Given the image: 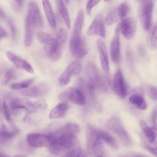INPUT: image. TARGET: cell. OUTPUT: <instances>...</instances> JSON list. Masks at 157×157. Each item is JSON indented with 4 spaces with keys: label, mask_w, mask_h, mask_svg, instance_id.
<instances>
[{
    "label": "cell",
    "mask_w": 157,
    "mask_h": 157,
    "mask_svg": "<svg viewBox=\"0 0 157 157\" xmlns=\"http://www.w3.org/2000/svg\"><path fill=\"white\" fill-rule=\"evenodd\" d=\"M80 127L74 123H68L56 130L55 132L56 139L50 147V152L54 155H59L73 148L78 143L77 134Z\"/></svg>",
    "instance_id": "1"
},
{
    "label": "cell",
    "mask_w": 157,
    "mask_h": 157,
    "mask_svg": "<svg viewBox=\"0 0 157 157\" xmlns=\"http://www.w3.org/2000/svg\"><path fill=\"white\" fill-rule=\"evenodd\" d=\"M36 36L39 42L43 45L47 56L53 62L58 61L62 56L65 44L56 40V37L46 32L39 31Z\"/></svg>",
    "instance_id": "2"
},
{
    "label": "cell",
    "mask_w": 157,
    "mask_h": 157,
    "mask_svg": "<svg viewBox=\"0 0 157 157\" xmlns=\"http://www.w3.org/2000/svg\"><path fill=\"white\" fill-rule=\"evenodd\" d=\"M85 80L94 90L107 91L109 86L106 80L99 74L96 66L91 62L88 63L85 67Z\"/></svg>",
    "instance_id": "3"
},
{
    "label": "cell",
    "mask_w": 157,
    "mask_h": 157,
    "mask_svg": "<svg viewBox=\"0 0 157 157\" xmlns=\"http://www.w3.org/2000/svg\"><path fill=\"white\" fill-rule=\"evenodd\" d=\"M86 141L89 153L94 157L102 156V146L101 139L99 137L96 129L90 125L86 128Z\"/></svg>",
    "instance_id": "4"
},
{
    "label": "cell",
    "mask_w": 157,
    "mask_h": 157,
    "mask_svg": "<svg viewBox=\"0 0 157 157\" xmlns=\"http://www.w3.org/2000/svg\"><path fill=\"white\" fill-rule=\"evenodd\" d=\"M55 139V132L48 134L30 133L26 137L28 145L33 148L49 147L52 145Z\"/></svg>",
    "instance_id": "5"
},
{
    "label": "cell",
    "mask_w": 157,
    "mask_h": 157,
    "mask_svg": "<svg viewBox=\"0 0 157 157\" xmlns=\"http://www.w3.org/2000/svg\"><path fill=\"white\" fill-rule=\"evenodd\" d=\"M63 102H70L77 105H83L86 104V99L83 92L77 88L69 87L62 91L58 96Z\"/></svg>",
    "instance_id": "6"
},
{
    "label": "cell",
    "mask_w": 157,
    "mask_h": 157,
    "mask_svg": "<svg viewBox=\"0 0 157 157\" xmlns=\"http://www.w3.org/2000/svg\"><path fill=\"white\" fill-rule=\"evenodd\" d=\"M107 128L114 133L126 145H131V139L124 128L121 121L116 117H111L107 122Z\"/></svg>",
    "instance_id": "7"
},
{
    "label": "cell",
    "mask_w": 157,
    "mask_h": 157,
    "mask_svg": "<svg viewBox=\"0 0 157 157\" xmlns=\"http://www.w3.org/2000/svg\"><path fill=\"white\" fill-rule=\"evenodd\" d=\"M82 64L78 61H72L66 67L58 78V83L61 86L66 85L73 76L78 75L82 71Z\"/></svg>",
    "instance_id": "8"
},
{
    "label": "cell",
    "mask_w": 157,
    "mask_h": 157,
    "mask_svg": "<svg viewBox=\"0 0 157 157\" xmlns=\"http://www.w3.org/2000/svg\"><path fill=\"white\" fill-rule=\"evenodd\" d=\"M129 11L128 5L126 2L121 3L112 10L106 16L105 23L107 25H112L120 20H122Z\"/></svg>",
    "instance_id": "9"
},
{
    "label": "cell",
    "mask_w": 157,
    "mask_h": 157,
    "mask_svg": "<svg viewBox=\"0 0 157 157\" xmlns=\"http://www.w3.org/2000/svg\"><path fill=\"white\" fill-rule=\"evenodd\" d=\"M153 4L152 2L142 4L139 10V17L140 23L144 29L148 31L152 23Z\"/></svg>",
    "instance_id": "10"
},
{
    "label": "cell",
    "mask_w": 157,
    "mask_h": 157,
    "mask_svg": "<svg viewBox=\"0 0 157 157\" xmlns=\"http://www.w3.org/2000/svg\"><path fill=\"white\" fill-rule=\"evenodd\" d=\"M116 29L121 33L124 38L130 40L134 37L136 31V23L131 18H128L121 20L117 25Z\"/></svg>",
    "instance_id": "11"
},
{
    "label": "cell",
    "mask_w": 157,
    "mask_h": 157,
    "mask_svg": "<svg viewBox=\"0 0 157 157\" xmlns=\"http://www.w3.org/2000/svg\"><path fill=\"white\" fill-rule=\"evenodd\" d=\"M26 18L34 28H40L43 25V18L37 3L30 1L28 5V13Z\"/></svg>",
    "instance_id": "12"
},
{
    "label": "cell",
    "mask_w": 157,
    "mask_h": 157,
    "mask_svg": "<svg viewBox=\"0 0 157 157\" xmlns=\"http://www.w3.org/2000/svg\"><path fill=\"white\" fill-rule=\"evenodd\" d=\"M10 108L13 110H25L29 113L36 112L39 109L36 101L32 102L25 98H14L9 102Z\"/></svg>",
    "instance_id": "13"
},
{
    "label": "cell",
    "mask_w": 157,
    "mask_h": 157,
    "mask_svg": "<svg viewBox=\"0 0 157 157\" xmlns=\"http://www.w3.org/2000/svg\"><path fill=\"white\" fill-rule=\"evenodd\" d=\"M112 87L116 94L121 98H125L128 93V88L123 74L120 69H118L113 77Z\"/></svg>",
    "instance_id": "14"
},
{
    "label": "cell",
    "mask_w": 157,
    "mask_h": 157,
    "mask_svg": "<svg viewBox=\"0 0 157 157\" xmlns=\"http://www.w3.org/2000/svg\"><path fill=\"white\" fill-rule=\"evenodd\" d=\"M87 34L89 36H99L102 38H105L106 30L103 21L102 17L101 14L97 15L91 25L87 30Z\"/></svg>",
    "instance_id": "15"
},
{
    "label": "cell",
    "mask_w": 157,
    "mask_h": 157,
    "mask_svg": "<svg viewBox=\"0 0 157 157\" xmlns=\"http://www.w3.org/2000/svg\"><path fill=\"white\" fill-rule=\"evenodd\" d=\"M50 91V85L46 82L38 83L28 89H26L20 92V94L28 97H39L46 95Z\"/></svg>",
    "instance_id": "16"
},
{
    "label": "cell",
    "mask_w": 157,
    "mask_h": 157,
    "mask_svg": "<svg viewBox=\"0 0 157 157\" xmlns=\"http://www.w3.org/2000/svg\"><path fill=\"white\" fill-rule=\"evenodd\" d=\"M96 47L99 56L101 67L106 74H109L110 71V64L106 45L102 40L98 39L96 41Z\"/></svg>",
    "instance_id": "17"
},
{
    "label": "cell",
    "mask_w": 157,
    "mask_h": 157,
    "mask_svg": "<svg viewBox=\"0 0 157 157\" xmlns=\"http://www.w3.org/2000/svg\"><path fill=\"white\" fill-rule=\"evenodd\" d=\"M6 56L8 59L15 66L16 68L25 71L28 73L34 72V69L31 65L25 59L10 52H7Z\"/></svg>",
    "instance_id": "18"
},
{
    "label": "cell",
    "mask_w": 157,
    "mask_h": 157,
    "mask_svg": "<svg viewBox=\"0 0 157 157\" xmlns=\"http://www.w3.org/2000/svg\"><path fill=\"white\" fill-rule=\"evenodd\" d=\"M69 48L72 55L78 59L83 58L87 54L86 42L83 38L76 41L70 40Z\"/></svg>",
    "instance_id": "19"
},
{
    "label": "cell",
    "mask_w": 157,
    "mask_h": 157,
    "mask_svg": "<svg viewBox=\"0 0 157 157\" xmlns=\"http://www.w3.org/2000/svg\"><path fill=\"white\" fill-rule=\"evenodd\" d=\"M110 57L115 64H118L120 60V33L116 29L110 44Z\"/></svg>",
    "instance_id": "20"
},
{
    "label": "cell",
    "mask_w": 157,
    "mask_h": 157,
    "mask_svg": "<svg viewBox=\"0 0 157 157\" xmlns=\"http://www.w3.org/2000/svg\"><path fill=\"white\" fill-rule=\"evenodd\" d=\"M84 18H85V16H84L83 12L82 10H79L77 13V15L75 18L73 32H72V34L70 40L76 41L82 38L81 37V33H82L83 25L84 23Z\"/></svg>",
    "instance_id": "21"
},
{
    "label": "cell",
    "mask_w": 157,
    "mask_h": 157,
    "mask_svg": "<svg viewBox=\"0 0 157 157\" xmlns=\"http://www.w3.org/2000/svg\"><path fill=\"white\" fill-rule=\"evenodd\" d=\"M78 88L83 92L86 97L90 102L94 103L95 102V91L87 83L86 80L82 78H79L77 81Z\"/></svg>",
    "instance_id": "22"
},
{
    "label": "cell",
    "mask_w": 157,
    "mask_h": 157,
    "mask_svg": "<svg viewBox=\"0 0 157 157\" xmlns=\"http://www.w3.org/2000/svg\"><path fill=\"white\" fill-rule=\"evenodd\" d=\"M67 109L68 105L66 102H63L59 103L51 110L49 113V118L50 119H59L63 118L66 115Z\"/></svg>",
    "instance_id": "23"
},
{
    "label": "cell",
    "mask_w": 157,
    "mask_h": 157,
    "mask_svg": "<svg viewBox=\"0 0 157 157\" xmlns=\"http://www.w3.org/2000/svg\"><path fill=\"white\" fill-rule=\"evenodd\" d=\"M64 2V0H55L56 7L60 16L64 20L66 27L68 29H70L71 25V18Z\"/></svg>",
    "instance_id": "24"
},
{
    "label": "cell",
    "mask_w": 157,
    "mask_h": 157,
    "mask_svg": "<svg viewBox=\"0 0 157 157\" xmlns=\"http://www.w3.org/2000/svg\"><path fill=\"white\" fill-rule=\"evenodd\" d=\"M42 2L43 9L48 24L52 28H55L56 26V20L50 1V0H42Z\"/></svg>",
    "instance_id": "25"
},
{
    "label": "cell",
    "mask_w": 157,
    "mask_h": 157,
    "mask_svg": "<svg viewBox=\"0 0 157 157\" xmlns=\"http://www.w3.org/2000/svg\"><path fill=\"white\" fill-rule=\"evenodd\" d=\"M96 131L102 140L105 142L106 144H107L109 146L114 149L118 148V144L113 136H112L108 132L100 129H96Z\"/></svg>",
    "instance_id": "26"
},
{
    "label": "cell",
    "mask_w": 157,
    "mask_h": 157,
    "mask_svg": "<svg viewBox=\"0 0 157 157\" xmlns=\"http://www.w3.org/2000/svg\"><path fill=\"white\" fill-rule=\"evenodd\" d=\"M139 124L140 128L144 131V134L145 135L147 139L150 142V143L153 144L156 142L157 135L156 134L154 129H153L152 126L149 127L148 124L144 121L143 120H141L139 122Z\"/></svg>",
    "instance_id": "27"
},
{
    "label": "cell",
    "mask_w": 157,
    "mask_h": 157,
    "mask_svg": "<svg viewBox=\"0 0 157 157\" xmlns=\"http://www.w3.org/2000/svg\"><path fill=\"white\" fill-rule=\"evenodd\" d=\"M25 40L24 44L26 47H29L31 45L33 39V29L34 26L29 22V21L25 18Z\"/></svg>",
    "instance_id": "28"
},
{
    "label": "cell",
    "mask_w": 157,
    "mask_h": 157,
    "mask_svg": "<svg viewBox=\"0 0 157 157\" xmlns=\"http://www.w3.org/2000/svg\"><path fill=\"white\" fill-rule=\"evenodd\" d=\"M147 44L151 50H155L157 48V23L150 31L147 37Z\"/></svg>",
    "instance_id": "29"
},
{
    "label": "cell",
    "mask_w": 157,
    "mask_h": 157,
    "mask_svg": "<svg viewBox=\"0 0 157 157\" xmlns=\"http://www.w3.org/2000/svg\"><path fill=\"white\" fill-rule=\"evenodd\" d=\"M129 101L131 103L140 109L145 110L147 107V102L144 98L139 94H134L131 95L129 98Z\"/></svg>",
    "instance_id": "30"
},
{
    "label": "cell",
    "mask_w": 157,
    "mask_h": 157,
    "mask_svg": "<svg viewBox=\"0 0 157 157\" xmlns=\"http://www.w3.org/2000/svg\"><path fill=\"white\" fill-rule=\"evenodd\" d=\"M18 130H13L10 131L4 125H2L1 128V142L3 143L4 142H6L10 139H12L13 137H14L15 135H17L18 133Z\"/></svg>",
    "instance_id": "31"
},
{
    "label": "cell",
    "mask_w": 157,
    "mask_h": 157,
    "mask_svg": "<svg viewBox=\"0 0 157 157\" xmlns=\"http://www.w3.org/2000/svg\"><path fill=\"white\" fill-rule=\"evenodd\" d=\"M2 113H3L4 117L6 118V121L9 124V125L11 126V128L14 130H18L16 124H15V123L13 122V121L12 119L9 107L7 105L6 102H5V101L3 102L2 105Z\"/></svg>",
    "instance_id": "32"
},
{
    "label": "cell",
    "mask_w": 157,
    "mask_h": 157,
    "mask_svg": "<svg viewBox=\"0 0 157 157\" xmlns=\"http://www.w3.org/2000/svg\"><path fill=\"white\" fill-rule=\"evenodd\" d=\"M59 157H88V155L81 148H75L62 154Z\"/></svg>",
    "instance_id": "33"
},
{
    "label": "cell",
    "mask_w": 157,
    "mask_h": 157,
    "mask_svg": "<svg viewBox=\"0 0 157 157\" xmlns=\"http://www.w3.org/2000/svg\"><path fill=\"white\" fill-rule=\"evenodd\" d=\"M1 18L2 19H4L7 24V26L10 31V33H11V35H12V38L14 39L16 38V36H17V31H16V29L14 26V25L13 23V22L11 21L10 19H9V17H7L6 14L4 13L2 9H1Z\"/></svg>",
    "instance_id": "34"
},
{
    "label": "cell",
    "mask_w": 157,
    "mask_h": 157,
    "mask_svg": "<svg viewBox=\"0 0 157 157\" xmlns=\"http://www.w3.org/2000/svg\"><path fill=\"white\" fill-rule=\"evenodd\" d=\"M34 82V79H27L23 80L21 82L14 83L10 85V88L12 90H21V89H26L31 86V85Z\"/></svg>",
    "instance_id": "35"
},
{
    "label": "cell",
    "mask_w": 157,
    "mask_h": 157,
    "mask_svg": "<svg viewBox=\"0 0 157 157\" xmlns=\"http://www.w3.org/2000/svg\"><path fill=\"white\" fill-rule=\"evenodd\" d=\"M15 75H16V72L12 68L9 69L5 74L3 78L2 79L1 83V85L4 86L7 83H9L10 80H12L13 78H15Z\"/></svg>",
    "instance_id": "36"
},
{
    "label": "cell",
    "mask_w": 157,
    "mask_h": 157,
    "mask_svg": "<svg viewBox=\"0 0 157 157\" xmlns=\"http://www.w3.org/2000/svg\"><path fill=\"white\" fill-rule=\"evenodd\" d=\"M148 96L153 101H157V86H149L147 88Z\"/></svg>",
    "instance_id": "37"
},
{
    "label": "cell",
    "mask_w": 157,
    "mask_h": 157,
    "mask_svg": "<svg viewBox=\"0 0 157 157\" xmlns=\"http://www.w3.org/2000/svg\"><path fill=\"white\" fill-rule=\"evenodd\" d=\"M101 0H88L86 4V10L88 15L91 14L92 9L96 6Z\"/></svg>",
    "instance_id": "38"
},
{
    "label": "cell",
    "mask_w": 157,
    "mask_h": 157,
    "mask_svg": "<svg viewBox=\"0 0 157 157\" xmlns=\"http://www.w3.org/2000/svg\"><path fill=\"white\" fill-rule=\"evenodd\" d=\"M145 147L150 153H151L155 156L157 157V147H151V146H150L149 145H147V144L145 145Z\"/></svg>",
    "instance_id": "39"
},
{
    "label": "cell",
    "mask_w": 157,
    "mask_h": 157,
    "mask_svg": "<svg viewBox=\"0 0 157 157\" xmlns=\"http://www.w3.org/2000/svg\"><path fill=\"white\" fill-rule=\"evenodd\" d=\"M0 36H1V39H2L3 38L8 37V34L2 25H1V28H0Z\"/></svg>",
    "instance_id": "40"
},
{
    "label": "cell",
    "mask_w": 157,
    "mask_h": 157,
    "mask_svg": "<svg viewBox=\"0 0 157 157\" xmlns=\"http://www.w3.org/2000/svg\"><path fill=\"white\" fill-rule=\"evenodd\" d=\"M156 118H157V111L155 110H154L153 113V115H152V121H153V123H156Z\"/></svg>",
    "instance_id": "41"
},
{
    "label": "cell",
    "mask_w": 157,
    "mask_h": 157,
    "mask_svg": "<svg viewBox=\"0 0 157 157\" xmlns=\"http://www.w3.org/2000/svg\"><path fill=\"white\" fill-rule=\"evenodd\" d=\"M139 2H140L142 4H145V3H147L149 2H151V0H137Z\"/></svg>",
    "instance_id": "42"
},
{
    "label": "cell",
    "mask_w": 157,
    "mask_h": 157,
    "mask_svg": "<svg viewBox=\"0 0 157 157\" xmlns=\"http://www.w3.org/2000/svg\"><path fill=\"white\" fill-rule=\"evenodd\" d=\"M152 128H153V129H154V131H155L156 134L157 135V123H154V124L153 125Z\"/></svg>",
    "instance_id": "43"
},
{
    "label": "cell",
    "mask_w": 157,
    "mask_h": 157,
    "mask_svg": "<svg viewBox=\"0 0 157 157\" xmlns=\"http://www.w3.org/2000/svg\"><path fill=\"white\" fill-rule=\"evenodd\" d=\"M15 1V2L17 3V4L19 6H21L22 2H23V0H14Z\"/></svg>",
    "instance_id": "44"
},
{
    "label": "cell",
    "mask_w": 157,
    "mask_h": 157,
    "mask_svg": "<svg viewBox=\"0 0 157 157\" xmlns=\"http://www.w3.org/2000/svg\"><path fill=\"white\" fill-rule=\"evenodd\" d=\"M133 157H147L145 156L142 155H139V154H135L133 155Z\"/></svg>",
    "instance_id": "45"
},
{
    "label": "cell",
    "mask_w": 157,
    "mask_h": 157,
    "mask_svg": "<svg viewBox=\"0 0 157 157\" xmlns=\"http://www.w3.org/2000/svg\"><path fill=\"white\" fill-rule=\"evenodd\" d=\"M13 157H27V156L25 155H17Z\"/></svg>",
    "instance_id": "46"
},
{
    "label": "cell",
    "mask_w": 157,
    "mask_h": 157,
    "mask_svg": "<svg viewBox=\"0 0 157 157\" xmlns=\"http://www.w3.org/2000/svg\"><path fill=\"white\" fill-rule=\"evenodd\" d=\"M64 1H65V2L66 3V4H69V1H70V0H64Z\"/></svg>",
    "instance_id": "47"
},
{
    "label": "cell",
    "mask_w": 157,
    "mask_h": 157,
    "mask_svg": "<svg viewBox=\"0 0 157 157\" xmlns=\"http://www.w3.org/2000/svg\"><path fill=\"white\" fill-rule=\"evenodd\" d=\"M97 157H104L103 156H97Z\"/></svg>",
    "instance_id": "48"
},
{
    "label": "cell",
    "mask_w": 157,
    "mask_h": 157,
    "mask_svg": "<svg viewBox=\"0 0 157 157\" xmlns=\"http://www.w3.org/2000/svg\"><path fill=\"white\" fill-rule=\"evenodd\" d=\"M105 1H110V0H104Z\"/></svg>",
    "instance_id": "49"
}]
</instances>
